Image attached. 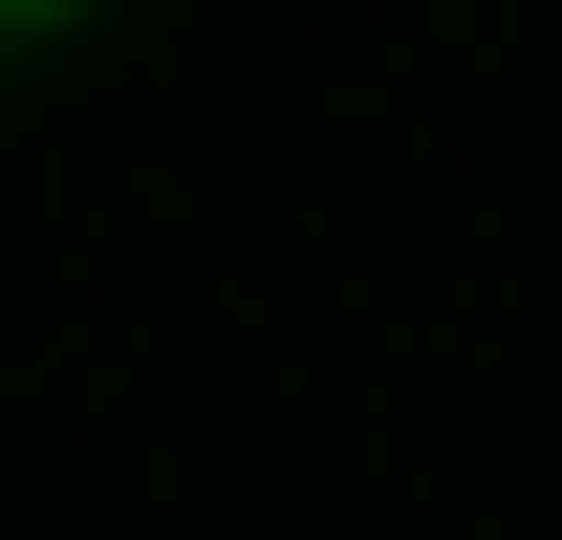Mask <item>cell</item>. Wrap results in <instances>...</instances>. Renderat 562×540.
<instances>
[{"label": "cell", "instance_id": "1", "mask_svg": "<svg viewBox=\"0 0 562 540\" xmlns=\"http://www.w3.org/2000/svg\"><path fill=\"white\" fill-rule=\"evenodd\" d=\"M0 22H66V0H0Z\"/></svg>", "mask_w": 562, "mask_h": 540}]
</instances>
